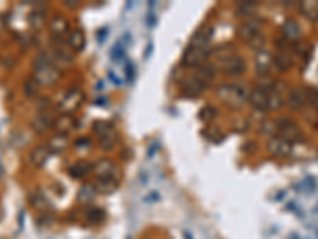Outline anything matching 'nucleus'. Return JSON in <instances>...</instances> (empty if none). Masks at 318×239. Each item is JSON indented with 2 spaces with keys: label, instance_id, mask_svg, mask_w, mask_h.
Segmentation results:
<instances>
[{
  "label": "nucleus",
  "instance_id": "72a5a7b5",
  "mask_svg": "<svg viewBox=\"0 0 318 239\" xmlns=\"http://www.w3.org/2000/svg\"><path fill=\"white\" fill-rule=\"evenodd\" d=\"M183 236H185L186 239H193V236H191V234H190L188 231H185V233H183Z\"/></svg>",
  "mask_w": 318,
  "mask_h": 239
},
{
  "label": "nucleus",
  "instance_id": "5701e85b",
  "mask_svg": "<svg viewBox=\"0 0 318 239\" xmlns=\"http://www.w3.org/2000/svg\"><path fill=\"white\" fill-rule=\"evenodd\" d=\"M301 11H303L306 14V18L310 20V21H318V2L315 0V2H303L299 5Z\"/></svg>",
  "mask_w": 318,
  "mask_h": 239
},
{
  "label": "nucleus",
  "instance_id": "f704fd0d",
  "mask_svg": "<svg viewBox=\"0 0 318 239\" xmlns=\"http://www.w3.org/2000/svg\"><path fill=\"white\" fill-rule=\"evenodd\" d=\"M290 239H303V237L297 236V234H291V236H290Z\"/></svg>",
  "mask_w": 318,
  "mask_h": 239
},
{
  "label": "nucleus",
  "instance_id": "39448f33",
  "mask_svg": "<svg viewBox=\"0 0 318 239\" xmlns=\"http://www.w3.org/2000/svg\"><path fill=\"white\" fill-rule=\"evenodd\" d=\"M53 124H54V114H53L51 107L40 110L39 114H37V117L33 118V121H32V127L37 133H43L45 130L51 127Z\"/></svg>",
  "mask_w": 318,
  "mask_h": 239
},
{
  "label": "nucleus",
  "instance_id": "c85d7f7f",
  "mask_svg": "<svg viewBox=\"0 0 318 239\" xmlns=\"http://www.w3.org/2000/svg\"><path fill=\"white\" fill-rule=\"evenodd\" d=\"M118 185V179H97V190H100L102 193H110Z\"/></svg>",
  "mask_w": 318,
  "mask_h": 239
},
{
  "label": "nucleus",
  "instance_id": "393cba45",
  "mask_svg": "<svg viewBox=\"0 0 318 239\" xmlns=\"http://www.w3.org/2000/svg\"><path fill=\"white\" fill-rule=\"evenodd\" d=\"M73 117L72 115H61L58 120H56V123H54V126H56V130L61 133V134H64V133H67L69 130H72L73 127Z\"/></svg>",
  "mask_w": 318,
  "mask_h": 239
},
{
  "label": "nucleus",
  "instance_id": "dca6fc26",
  "mask_svg": "<svg viewBox=\"0 0 318 239\" xmlns=\"http://www.w3.org/2000/svg\"><path fill=\"white\" fill-rule=\"evenodd\" d=\"M85 32L81 29H73L70 32L69 39H67V45H69L73 51H81L83 48H85Z\"/></svg>",
  "mask_w": 318,
  "mask_h": 239
},
{
  "label": "nucleus",
  "instance_id": "b1692460",
  "mask_svg": "<svg viewBox=\"0 0 318 239\" xmlns=\"http://www.w3.org/2000/svg\"><path fill=\"white\" fill-rule=\"evenodd\" d=\"M205 82L202 78H197V77H190L186 80V83H185V89L190 91L191 94H199V93H202L205 89Z\"/></svg>",
  "mask_w": 318,
  "mask_h": 239
},
{
  "label": "nucleus",
  "instance_id": "bb28decb",
  "mask_svg": "<svg viewBox=\"0 0 318 239\" xmlns=\"http://www.w3.org/2000/svg\"><path fill=\"white\" fill-rule=\"evenodd\" d=\"M283 32H285L287 39L290 40H296L299 37V24L294 20H287V23L283 24Z\"/></svg>",
  "mask_w": 318,
  "mask_h": 239
},
{
  "label": "nucleus",
  "instance_id": "423d86ee",
  "mask_svg": "<svg viewBox=\"0 0 318 239\" xmlns=\"http://www.w3.org/2000/svg\"><path fill=\"white\" fill-rule=\"evenodd\" d=\"M94 172L97 175V179H118L116 166L107 158L99 159V161L94 164Z\"/></svg>",
  "mask_w": 318,
  "mask_h": 239
},
{
  "label": "nucleus",
  "instance_id": "2eb2a0df",
  "mask_svg": "<svg viewBox=\"0 0 318 239\" xmlns=\"http://www.w3.org/2000/svg\"><path fill=\"white\" fill-rule=\"evenodd\" d=\"M49 29H51V34L54 39H61L69 32V21L64 16H54L51 20V24H49Z\"/></svg>",
  "mask_w": 318,
  "mask_h": 239
},
{
  "label": "nucleus",
  "instance_id": "aec40b11",
  "mask_svg": "<svg viewBox=\"0 0 318 239\" xmlns=\"http://www.w3.org/2000/svg\"><path fill=\"white\" fill-rule=\"evenodd\" d=\"M67 145H69V140H67V137L64 134H58L53 139H49L48 150H49V153H62L67 149Z\"/></svg>",
  "mask_w": 318,
  "mask_h": 239
},
{
  "label": "nucleus",
  "instance_id": "9d476101",
  "mask_svg": "<svg viewBox=\"0 0 318 239\" xmlns=\"http://www.w3.org/2000/svg\"><path fill=\"white\" fill-rule=\"evenodd\" d=\"M210 39H212V27L202 26L196 32V35H194V39L191 42V46L199 48V50H204V51H209Z\"/></svg>",
  "mask_w": 318,
  "mask_h": 239
},
{
  "label": "nucleus",
  "instance_id": "0eeeda50",
  "mask_svg": "<svg viewBox=\"0 0 318 239\" xmlns=\"http://www.w3.org/2000/svg\"><path fill=\"white\" fill-rule=\"evenodd\" d=\"M259 29H261V21L259 20H248V21L240 24L237 34L245 42H252L255 37L259 35Z\"/></svg>",
  "mask_w": 318,
  "mask_h": 239
},
{
  "label": "nucleus",
  "instance_id": "f8f14e48",
  "mask_svg": "<svg viewBox=\"0 0 318 239\" xmlns=\"http://www.w3.org/2000/svg\"><path fill=\"white\" fill-rule=\"evenodd\" d=\"M267 149H269L271 153H274L277 156H287L291 153V143L282 137H274V139H271L269 143H267Z\"/></svg>",
  "mask_w": 318,
  "mask_h": 239
},
{
  "label": "nucleus",
  "instance_id": "f257e3e1",
  "mask_svg": "<svg viewBox=\"0 0 318 239\" xmlns=\"http://www.w3.org/2000/svg\"><path fill=\"white\" fill-rule=\"evenodd\" d=\"M33 78L43 86H51L53 83L58 82L59 72L56 69V64L53 61V56H49L48 53L39 54L35 59V72H33Z\"/></svg>",
  "mask_w": 318,
  "mask_h": 239
},
{
  "label": "nucleus",
  "instance_id": "9b49d317",
  "mask_svg": "<svg viewBox=\"0 0 318 239\" xmlns=\"http://www.w3.org/2000/svg\"><path fill=\"white\" fill-rule=\"evenodd\" d=\"M207 54H209V51L199 50V48H194L190 45L185 56H183V62H185L188 67H194V66H199V64L207 58Z\"/></svg>",
  "mask_w": 318,
  "mask_h": 239
},
{
  "label": "nucleus",
  "instance_id": "a211bd4d",
  "mask_svg": "<svg viewBox=\"0 0 318 239\" xmlns=\"http://www.w3.org/2000/svg\"><path fill=\"white\" fill-rule=\"evenodd\" d=\"M271 91L269 93V104H267V108L271 110H277L282 107L283 104V91H282V85L277 83V85H272L271 86Z\"/></svg>",
  "mask_w": 318,
  "mask_h": 239
},
{
  "label": "nucleus",
  "instance_id": "412c9836",
  "mask_svg": "<svg viewBox=\"0 0 318 239\" xmlns=\"http://www.w3.org/2000/svg\"><path fill=\"white\" fill-rule=\"evenodd\" d=\"M40 8H45V7H42V5H35V8L32 10V13H30V18H29V21H30V26L33 27V29H42L43 27V24H45V10H40Z\"/></svg>",
  "mask_w": 318,
  "mask_h": 239
},
{
  "label": "nucleus",
  "instance_id": "2f4dec72",
  "mask_svg": "<svg viewBox=\"0 0 318 239\" xmlns=\"http://www.w3.org/2000/svg\"><path fill=\"white\" fill-rule=\"evenodd\" d=\"M306 99L307 104L318 105V89H306Z\"/></svg>",
  "mask_w": 318,
  "mask_h": 239
},
{
  "label": "nucleus",
  "instance_id": "f3484780",
  "mask_svg": "<svg viewBox=\"0 0 318 239\" xmlns=\"http://www.w3.org/2000/svg\"><path fill=\"white\" fill-rule=\"evenodd\" d=\"M272 62H274V58H272V54L269 53V51H266V50H259V53H258V56H256V69H258V72H261V73H267L271 70V67H272Z\"/></svg>",
  "mask_w": 318,
  "mask_h": 239
},
{
  "label": "nucleus",
  "instance_id": "cd10ccee",
  "mask_svg": "<svg viewBox=\"0 0 318 239\" xmlns=\"http://www.w3.org/2000/svg\"><path fill=\"white\" fill-rule=\"evenodd\" d=\"M39 91H40V83L37 82V80L33 77L27 78L26 83H24V94L27 96V98H35Z\"/></svg>",
  "mask_w": 318,
  "mask_h": 239
},
{
  "label": "nucleus",
  "instance_id": "a878e982",
  "mask_svg": "<svg viewBox=\"0 0 318 239\" xmlns=\"http://www.w3.org/2000/svg\"><path fill=\"white\" fill-rule=\"evenodd\" d=\"M274 61H275V64H277L278 70H287V69H290V67L293 66V58H291V54L287 53V51L277 53V56H275Z\"/></svg>",
  "mask_w": 318,
  "mask_h": 239
},
{
  "label": "nucleus",
  "instance_id": "1a4fd4ad",
  "mask_svg": "<svg viewBox=\"0 0 318 239\" xmlns=\"http://www.w3.org/2000/svg\"><path fill=\"white\" fill-rule=\"evenodd\" d=\"M250 102L255 108H259V110H264L267 108V104H269V89L267 86H256L255 89H252L250 93Z\"/></svg>",
  "mask_w": 318,
  "mask_h": 239
},
{
  "label": "nucleus",
  "instance_id": "6ab92c4d",
  "mask_svg": "<svg viewBox=\"0 0 318 239\" xmlns=\"http://www.w3.org/2000/svg\"><path fill=\"white\" fill-rule=\"evenodd\" d=\"M306 104H307V99H306V91H304V89H293V91H290L288 105H290L293 110L303 108Z\"/></svg>",
  "mask_w": 318,
  "mask_h": 239
},
{
  "label": "nucleus",
  "instance_id": "c756f323",
  "mask_svg": "<svg viewBox=\"0 0 318 239\" xmlns=\"http://www.w3.org/2000/svg\"><path fill=\"white\" fill-rule=\"evenodd\" d=\"M30 203H32V206L35 207V209H39V211H46L48 207H49L46 198H45L43 195H40V193H33V195L30 196Z\"/></svg>",
  "mask_w": 318,
  "mask_h": 239
},
{
  "label": "nucleus",
  "instance_id": "7ed1b4c3",
  "mask_svg": "<svg viewBox=\"0 0 318 239\" xmlns=\"http://www.w3.org/2000/svg\"><path fill=\"white\" fill-rule=\"evenodd\" d=\"M218 96L229 105H240L248 98V91L240 85H223L218 89Z\"/></svg>",
  "mask_w": 318,
  "mask_h": 239
},
{
  "label": "nucleus",
  "instance_id": "4be33fe9",
  "mask_svg": "<svg viewBox=\"0 0 318 239\" xmlns=\"http://www.w3.org/2000/svg\"><path fill=\"white\" fill-rule=\"evenodd\" d=\"M92 166L86 161H80L77 164H73L70 169H69V174L72 175V177L75 179H83V177H86V175L91 172Z\"/></svg>",
  "mask_w": 318,
  "mask_h": 239
},
{
  "label": "nucleus",
  "instance_id": "20e7f679",
  "mask_svg": "<svg viewBox=\"0 0 318 239\" xmlns=\"http://www.w3.org/2000/svg\"><path fill=\"white\" fill-rule=\"evenodd\" d=\"M277 130H278V137L288 140L290 143L303 140V133H301L299 126L291 120L283 118V120L277 121Z\"/></svg>",
  "mask_w": 318,
  "mask_h": 239
},
{
  "label": "nucleus",
  "instance_id": "4468645a",
  "mask_svg": "<svg viewBox=\"0 0 318 239\" xmlns=\"http://www.w3.org/2000/svg\"><path fill=\"white\" fill-rule=\"evenodd\" d=\"M48 158H49V150H48V147L40 145V147H35V149H33V150L30 152V155H29V161H30L32 166L42 168V166L48 161Z\"/></svg>",
  "mask_w": 318,
  "mask_h": 239
},
{
  "label": "nucleus",
  "instance_id": "f03ea898",
  "mask_svg": "<svg viewBox=\"0 0 318 239\" xmlns=\"http://www.w3.org/2000/svg\"><path fill=\"white\" fill-rule=\"evenodd\" d=\"M94 133L97 134L99 143L104 150H111L118 143V133H116L115 126L107 121H96Z\"/></svg>",
  "mask_w": 318,
  "mask_h": 239
},
{
  "label": "nucleus",
  "instance_id": "6e6552de",
  "mask_svg": "<svg viewBox=\"0 0 318 239\" xmlns=\"http://www.w3.org/2000/svg\"><path fill=\"white\" fill-rule=\"evenodd\" d=\"M81 102H83V93L80 89H72L65 96V99L61 102V110L65 115H70L72 112H75L80 107Z\"/></svg>",
  "mask_w": 318,
  "mask_h": 239
},
{
  "label": "nucleus",
  "instance_id": "7c9ffc66",
  "mask_svg": "<svg viewBox=\"0 0 318 239\" xmlns=\"http://www.w3.org/2000/svg\"><path fill=\"white\" fill-rule=\"evenodd\" d=\"M161 199V191L158 190H152V191H148V193L143 196V203L146 204H155Z\"/></svg>",
  "mask_w": 318,
  "mask_h": 239
},
{
  "label": "nucleus",
  "instance_id": "473e14b6",
  "mask_svg": "<svg viewBox=\"0 0 318 239\" xmlns=\"http://www.w3.org/2000/svg\"><path fill=\"white\" fill-rule=\"evenodd\" d=\"M97 215L104 218V212L100 211V209H97V207H92V209H91V211L88 212V218H89L91 222H96V220H99V218H97Z\"/></svg>",
  "mask_w": 318,
  "mask_h": 239
},
{
  "label": "nucleus",
  "instance_id": "ddd939ff",
  "mask_svg": "<svg viewBox=\"0 0 318 239\" xmlns=\"http://www.w3.org/2000/svg\"><path fill=\"white\" fill-rule=\"evenodd\" d=\"M223 69L229 75H240L245 70V61L240 56H231L226 61H223Z\"/></svg>",
  "mask_w": 318,
  "mask_h": 239
}]
</instances>
